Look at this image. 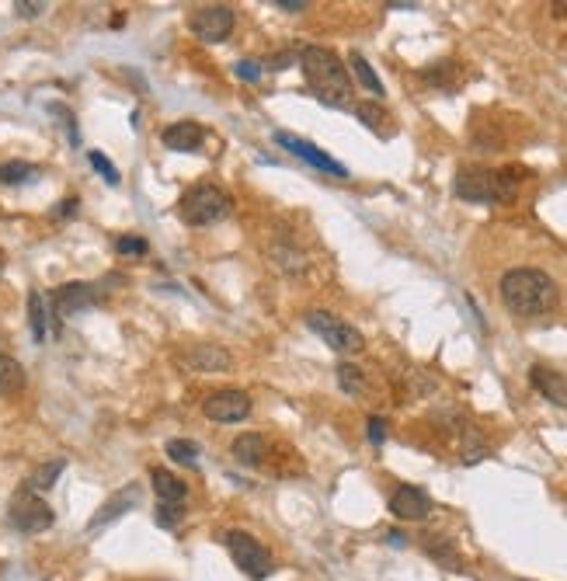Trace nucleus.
<instances>
[{"mask_svg": "<svg viewBox=\"0 0 567 581\" xmlns=\"http://www.w3.org/2000/svg\"><path fill=\"white\" fill-rule=\"evenodd\" d=\"M498 290H501V303L515 317H543L561 303V290L554 275H547L543 268H526V265L508 268Z\"/></svg>", "mask_w": 567, "mask_h": 581, "instance_id": "1", "label": "nucleus"}, {"mask_svg": "<svg viewBox=\"0 0 567 581\" xmlns=\"http://www.w3.org/2000/svg\"><path fill=\"white\" fill-rule=\"evenodd\" d=\"M303 81L310 84V91L334 108H345L352 101V81H348V67L327 49V45H303L296 52Z\"/></svg>", "mask_w": 567, "mask_h": 581, "instance_id": "2", "label": "nucleus"}, {"mask_svg": "<svg viewBox=\"0 0 567 581\" xmlns=\"http://www.w3.org/2000/svg\"><path fill=\"white\" fill-rule=\"evenodd\" d=\"M519 188V171H487V167H459L452 192L463 203H477V206H491V203H508Z\"/></svg>", "mask_w": 567, "mask_h": 581, "instance_id": "3", "label": "nucleus"}, {"mask_svg": "<svg viewBox=\"0 0 567 581\" xmlns=\"http://www.w3.org/2000/svg\"><path fill=\"white\" fill-rule=\"evenodd\" d=\"M230 206H234V199H230V192H227L223 185H216V181H199V185H192V188L181 195L178 216H181L188 227H212V223H220V219L230 216Z\"/></svg>", "mask_w": 567, "mask_h": 581, "instance_id": "4", "label": "nucleus"}, {"mask_svg": "<svg viewBox=\"0 0 567 581\" xmlns=\"http://www.w3.org/2000/svg\"><path fill=\"white\" fill-rule=\"evenodd\" d=\"M223 543H227L234 564H237L251 581H265L268 575H272L276 564H272L268 546H265L261 540H254L251 533H244V529H230V533H223Z\"/></svg>", "mask_w": 567, "mask_h": 581, "instance_id": "5", "label": "nucleus"}, {"mask_svg": "<svg viewBox=\"0 0 567 581\" xmlns=\"http://www.w3.org/2000/svg\"><path fill=\"white\" fill-rule=\"evenodd\" d=\"M307 328L317 334V338H324L327 348H334L338 355H359L365 348L363 331L352 328V324H345L341 317H334L327 310H310L307 314Z\"/></svg>", "mask_w": 567, "mask_h": 581, "instance_id": "6", "label": "nucleus"}, {"mask_svg": "<svg viewBox=\"0 0 567 581\" xmlns=\"http://www.w3.org/2000/svg\"><path fill=\"white\" fill-rule=\"evenodd\" d=\"M234 25H237V14L227 4H205V7H199L188 18L192 36L199 42H209V45H220V42L230 39L234 36Z\"/></svg>", "mask_w": 567, "mask_h": 581, "instance_id": "7", "label": "nucleus"}, {"mask_svg": "<svg viewBox=\"0 0 567 581\" xmlns=\"http://www.w3.org/2000/svg\"><path fill=\"white\" fill-rule=\"evenodd\" d=\"M7 519H11V526H14L18 533L36 537V533H45V529L52 526V508H49L36 491L21 488V491L11 498V512H7Z\"/></svg>", "mask_w": 567, "mask_h": 581, "instance_id": "8", "label": "nucleus"}, {"mask_svg": "<svg viewBox=\"0 0 567 581\" xmlns=\"http://www.w3.org/2000/svg\"><path fill=\"white\" fill-rule=\"evenodd\" d=\"M276 143H279V147H285L292 157L307 161L310 167L324 171V174H331V178H348V167L341 164V161H334V157H327L321 147H314V143H310V139H303V136H292V132L279 129V132H276Z\"/></svg>", "mask_w": 567, "mask_h": 581, "instance_id": "9", "label": "nucleus"}, {"mask_svg": "<svg viewBox=\"0 0 567 581\" xmlns=\"http://www.w3.org/2000/svg\"><path fill=\"white\" fill-rule=\"evenodd\" d=\"M203 415L216 425H234L251 415V397L244 390H216L203 401Z\"/></svg>", "mask_w": 567, "mask_h": 581, "instance_id": "10", "label": "nucleus"}, {"mask_svg": "<svg viewBox=\"0 0 567 581\" xmlns=\"http://www.w3.org/2000/svg\"><path fill=\"white\" fill-rule=\"evenodd\" d=\"M98 303H101V292L94 290L91 283H67V286H60V290L52 292V306H56L60 317L84 314V310H91Z\"/></svg>", "mask_w": 567, "mask_h": 581, "instance_id": "11", "label": "nucleus"}, {"mask_svg": "<svg viewBox=\"0 0 567 581\" xmlns=\"http://www.w3.org/2000/svg\"><path fill=\"white\" fill-rule=\"evenodd\" d=\"M181 362H185L192 373H227V370L234 366V355H230L223 345L199 341V345H192V348L181 355Z\"/></svg>", "mask_w": 567, "mask_h": 581, "instance_id": "12", "label": "nucleus"}, {"mask_svg": "<svg viewBox=\"0 0 567 581\" xmlns=\"http://www.w3.org/2000/svg\"><path fill=\"white\" fill-rule=\"evenodd\" d=\"M390 512L401 519V522H421L432 515V498L414 488V484H401L394 495H390Z\"/></svg>", "mask_w": 567, "mask_h": 581, "instance_id": "13", "label": "nucleus"}, {"mask_svg": "<svg viewBox=\"0 0 567 581\" xmlns=\"http://www.w3.org/2000/svg\"><path fill=\"white\" fill-rule=\"evenodd\" d=\"M161 143L174 154H196L205 143V129L199 123H192V119H181V123L164 125Z\"/></svg>", "mask_w": 567, "mask_h": 581, "instance_id": "14", "label": "nucleus"}, {"mask_svg": "<svg viewBox=\"0 0 567 581\" xmlns=\"http://www.w3.org/2000/svg\"><path fill=\"white\" fill-rule=\"evenodd\" d=\"M529 386H532L539 397H547L550 404L567 408V376L564 373H557V370H550V366H529Z\"/></svg>", "mask_w": 567, "mask_h": 581, "instance_id": "15", "label": "nucleus"}, {"mask_svg": "<svg viewBox=\"0 0 567 581\" xmlns=\"http://www.w3.org/2000/svg\"><path fill=\"white\" fill-rule=\"evenodd\" d=\"M140 501V488L132 484V488H122L119 495H112V498L105 501L94 515H91V522H87V533H94V529H101V526H108V522H116L119 515H125L132 505Z\"/></svg>", "mask_w": 567, "mask_h": 581, "instance_id": "16", "label": "nucleus"}, {"mask_svg": "<svg viewBox=\"0 0 567 581\" xmlns=\"http://www.w3.org/2000/svg\"><path fill=\"white\" fill-rule=\"evenodd\" d=\"M230 453H234V459H237L241 466H261V463H265V453H268V442H265L261 432H241V435L234 439Z\"/></svg>", "mask_w": 567, "mask_h": 581, "instance_id": "17", "label": "nucleus"}, {"mask_svg": "<svg viewBox=\"0 0 567 581\" xmlns=\"http://www.w3.org/2000/svg\"><path fill=\"white\" fill-rule=\"evenodd\" d=\"M421 546H425V553H428L435 564H443L449 571H459V568H463V557H459L452 537H446V533H428Z\"/></svg>", "mask_w": 567, "mask_h": 581, "instance_id": "18", "label": "nucleus"}, {"mask_svg": "<svg viewBox=\"0 0 567 581\" xmlns=\"http://www.w3.org/2000/svg\"><path fill=\"white\" fill-rule=\"evenodd\" d=\"M150 484H154V491H157V498L161 501H174V505H181V501L188 498V484H185L181 477H174L171 470L154 466V470H150Z\"/></svg>", "mask_w": 567, "mask_h": 581, "instance_id": "19", "label": "nucleus"}, {"mask_svg": "<svg viewBox=\"0 0 567 581\" xmlns=\"http://www.w3.org/2000/svg\"><path fill=\"white\" fill-rule=\"evenodd\" d=\"M25 390V366L14 355L0 352V397H14Z\"/></svg>", "mask_w": 567, "mask_h": 581, "instance_id": "20", "label": "nucleus"}, {"mask_svg": "<svg viewBox=\"0 0 567 581\" xmlns=\"http://www.w3.org/2000/svg\"><path fill=\"white\" fill-rule=\"evenodd\" d=\"M491 453V446H487V439L474 428V425H467L463 428V453H459V459H463V466H474V463H481V459Z\"/></svg>", "mask_w": 567, "mask_h": 581, "instance_id": "21", "label": "nucleus"}, {"mask_svg": "<svg viewBox=\"0 0 567 581\" xmlns=\"http://www.w3.org/2000/svg\"><path fill=\"white\" fill-rule=\"evenodd\" d=\"M28 328H32V338L42 345L49 334V314H45V299H42L39 290L28 292Z\"/></svg>", "mask_w": 567, "mask_h": 581, "instance_id": "22", "label": "nucleus"}, {"mask_svg": "<svg viewBox=\"0 0 567 581\" xmlns=\"http://www.w3.org/2000/svg\"><path fill=\"white\" fill-rule=\"evenodd\" d=\"M164 453L174 459V463H181V466H188V470H196L199 466V442H192V439H167V446H164Z\"/></svg>", "mask_w": 567, "mask_h": 581, "instance_id": "23", "label": "nucleus"}, {"mask_svg": "<svg viewBox=\"0 0 567 581\" xmlns=\"http://www.w3.org/2000/svg\"><path fill=\"white\" fill-rule=\"evenodd\" d=\"M348 67H352V74L359 77V84H363V87H365V91H369V94H376V98H383V81L376 77V70L369 67V60H365L363 52H352V56H348Z\"/></svg>", "mask_w": 567, "mask_h": 581, "instance_id": "24", "label": "nucleus"}, {"mask_svg": "<svg viewBox=\"0 0 567 581\" xmlns=\"http://www.w3.org/2000/svg\"><path fill=\"white\" fill-rule=\"evenodd\" d=\"M272 261L283 268L285 275H303V272H307V258H303V251L289 248V244H276V248H272Z\"/></svg>", "mask_w": 567, "mask_h": 581, "instance_id": "25", "label": "nucleus"}, {"mask_svg": "<svg viewBox=\"0 0 567 581\" xmlns=\"http://www.w3.org/2000/svg\"><path fill=\"white\" fill-rule=\"evenodd\" d=\"M63 470H67V459H49V463H42L39 470L28 477V491H36V495H39V491H49Z\"/></svg>", "mask_w": 567, "mask_h": 581, "instance_id": "26", "label": "nucleus"}, {"mask_svg": "<svg viewBox=\"0 0 567 581\" xmlns=\"http://www.w3.org/2000/svg\"><path fill=\"white\" fill-rule=\"evenodd\" d=\"M36 178H39V167L28 164V161L0 164V185H25V181H36Z\"/></svg>", "mask_w": 567, "mask_h": 581, "instance_id": "27", "label": "nucleus"}, {"mask_svg": "<svg viewBox=\"0 0 567 581\" xmlns=\"http://www.w3.org/2000/svg\"><path fill=\"white\" fill-rule=\"evenodd\" d=\"M355 115L363 119L365 129H372V132H379V136H390V132H394V129H387V125H383L390 115H387V112H383L376 101H363V105H355Z\"/></svg>", "mask_w": 567, "mask_h": 581, "instance_id": "28", "label": "nucleus"}, {"mask_svg": "<svg viewBox=\"0 0 567 581\" xmlns=\"http://www.w3.org/2000/svg\"><path fill=\"white\" fill-rule=\"evenodd\" d=\"M338 386H341L345 394H352V397H363L365 373L359 370V366H352V362H341V366H338Z\"/></svg>", "mask_w": 567, "mask_h": 581, "instance_id": "29", "label": "nucleus"}, {"mask_svg": "<svg viewBox=\"0 0 567 581\" xmlns=\"http://www.w3.org/2000/svg\"><path fill=\"white\" fill-rule=\"evenodd\" d=\"M87 161H91V167H94V171L105 178V185H119V181H122L119 167L112 164V161H108L101 150H91V154H87Z\"/></svg>", "mask_w": 567, "mask_h": 581, "instance_id": "30", "label": "nucleus"}, {"mask_svg": "<svg viewBox=\"0 0 567 581\" xmlns=\"http://www.w3.org/2000/svg\"><path fill=\"white\" fill-rule=\"evenodd\" d=\"M452 60H439L435 67H428V70H421V81L435 84V87H449L452 84Z\"/></svg>", "mask_w": 567, "mask_h": 581, "instance_id": "31", "label": "nucleus"}, {"mask_svg": "<svg viewBox=\"0 0 567 581\" xmlns=\"http://www.w3.org/2000/svg\"><path fill=\"white\" fill-rule=\"evenodd\" d=\"M154 519H157V526H164V529H174V526L185 519V508L174 505V501H161L157 512H154Z\"/></svg>", "mask_w": 567, "mask_h": 581, "instance_id": "32", "label": "nucleus"}, {"mask_svg": "<svg viewBox=\"0 0 567 581\" xmlns=\"http://www.w3.org/2000/svg\"><path fill=\"white\" fill-rule=\"evenodd\" d=\"M116 251H119L122 258H143V254L150 251V244H147L143 237H119V241H116Z\"/></svg>", "mask_w": 567, "mask_h": 581, "instance_id": "33", "label": "nucleus"}, {"mask_svg": "<svg viewBox=\"0 0 567 581\" xmlns=\"http://www.w3.org/2000/svg\"><path fill=\"white\" fill-rule=\"evenodd\" d=\"M365 435H369L372 446H383V442H387V421H383L379 415H372L369 421H365Z\"/></svg>", "mask_w": 567, "mask_h": 581, "instance_id": "34", "label": "nucleus"}, {"mask_svg": "<svg viewBox=\"0 0 567 581\" xmlns=\"http://www.w3.org/2000/svg\"><path fill=\"white\" fill-rule=\"evenodd\" d=\"M234 70H237L241 81H258V77H261V63H254V60H241Z\"/></svg>", "mask_w": 567, "mask_h": 581, "instance_id": "35", "label": "nucleus"}, {"mask_svg": "<svg viewBox=\"0 0 567 581\" xmlns=\"http://www.w3.org/2000/svg\"><path fill=\"white\" fill-rule=\"evenodd\" d=\"M14 11H18L21 18H39L42 11H45V4H39V0H18Z\"/></svg>", "mask_w": 567, "mask_h": 581, "instance_id": "36", "label": "nucleus"}, {"mask_svg": "<svg viewBox=\"0 0 567 581\" xmlns=\"http://www.w3.org/2000/svg\"><path fill=\"white\" fill-rule=\"evenodd\" d=\"M292 60H296V49H285V52H279V56L268 60V70H285Z\"/></svg>", "mask_w": 567, "mask_h": 581, "instance_id": "37", "label": "nucleus"}, {"mask_svg": "<svg viewBox=\"0 0 567 581\" xmlns=\"http://www.w3.org/2000/svg\"><path fill=\"white\" fill-rule=\"evenodd\" d=\"M52 216H56V219H67V216H77V199H63L60 206L52 209Z\"/></svg>", "mask_w": 567, "mask_h": 581, "instance_id": "38", "label": "nucleus"}, {"mask_svg": "<svg viewBox=\"0 0 567 581\" xmlns=\"http://www.w3.org/2000/svg\"><path fill=\"white\" fill-rule=\"evenodd\" d=\"M272 7H283V11L292 14V11H307L310 4H307V0H272Z\"/></svg>", "mask_w": 567, "mask_h": 581, "instance_id": "39", "label": "nucleus"}, {"mask_svg": "<svg viewBox=\"0 0 567 581\" xmlns=\"http://www.w3.org/2000/svg\"><path fill=\"white\" fill-rule=\"evenodd\" d=\"M387 543H394V546H407V537L401 533V529H390V533H387Z\"/></svg>", "mask_w": 567, "mask_h": 581, "instance_id": "40", "label": "nucleus"}, {"mask_svg": "<svg viewBox=\"0 0 567 581\" xmlns=\"http://www.w3.org/2000/svg\"><path fill=\"white\" fill-rule=\"evenodd\" d=\"M550 14H554V18H567V0H557V4H550Z\"/></svg>", "mask_w": 567, "mask_h": 581, "instance_id": "41", "label": "nucleus"}, {"mask_svg": "<svg viewBox=\"0 0 567 581\" xmlns=\"http://www.w3.org/2000/svg\"><path fill=\"white\" fill-rule=\"evenodd\" d=\"M387 7H394V11H411V7H418L414 0H390Z\"/></svg>", "mask_w": 567, "mask_h": 581, "instance_id": "42", "label": "nucleus"}, {"mask_svg": "<svg viewBox=\"0 0 567 581\" xmlns=\"http://www.w3.org/2000/svg\"><path fill=\"white\" fill-rule=\"evenodd\" d=\"M0 272H4V254H0Z\"/></svg>", "mask_w": 567, "mask_h": 581, "instance_id": "43", "label": "nucleus"}, {"mask_svg": "<svg viewBox=\"0 0 567 581\" xmlns=\"http://www.w3.org/2000/svg\"><path fill=\"white\" fill-rule=\"evenodd\" d=\"M523 581H529V578H523Z\"/></svg>", "mask_w": 567, "mask_h": 581, "instance_id": "44", "label": "nucleus"}]
</instances>
